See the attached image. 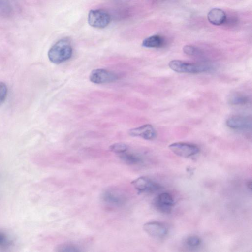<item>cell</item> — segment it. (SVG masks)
Masks as SVG:
<instances>
[{
    "label": "cell",
    "instance_id": "1",
    "mask_svg": "<svg viewBox=\"0 0 252 252\" xmlns=\"http://www.w3.org/2000/svg\"><path fill=\"white\" fill-rule=\"evenodd\" d=\"M72 55V45L70 41L66 38L58 41L50 48L48 53L50 62L57 64L69 60Z\"/></svg>",
    "mask_w": 252,
    "mask_h": 252
},
{
    "label": "cell",
    "instance_id": "2",
    "mask_svg": "<svg viewBox=\"0 0 252 252\" xmlns=\"http://www.w3.org/2000/svg\"><path fill=\"white\" fill-rule=\"evenodd\" d=\"M168 65L172 70L183 73H199L212 69L211 66L208 64L188 63L178 60L171 61Z\"/></svg>",
    "mask_w": 252,
    "mask_h": 252
},
{
    "label": "cell",
    "instance_id": "3",
    "mask_svg": "<svg viewBox=\"0 0 252 252\" xmlns=\"http://www.w3.org/2000/svg\"><path fill=\"white\" fill-rule=\"evenodd\" d=\"M110 19L109 13L102 9L91 10L88 16L89 24L93 27L99 29L107 27Z\"/></svg>",
    "mask_w": 252,
    "mask_h": 252
},
{
    "label": "cell",
    "instance_id": "4",
    "mask_svg": "<svg viewBox=\"0 0 252 252\" xmlns=\"http://www.w3.org/2000/svg\"><path fill=\"white\" fill-rule=\"evenodd\" d=\"M168 147L175 155L185 158L193 156L199 152V149L196 145L186 142L173 143Z\"/></svg>",
    "mask_w": 252,
    "mask_h": 252
},
{
    "label": "cell",
    "instance_id": "5",
    "mask_svg": "<svg viewBox=\"0 0 252 252\" xmlns=\"http://www.w3.org/2000/svg\"><path fill=\"white\" fill-rule=\"evenodd\" d=\"M115 72L103 68L93 70L89 76L90 81L95 84H101L113 82L118 79Z\"/></svg>",
    "mask_w": 252,
    "mask_h": 252
},
{
    "label": "cell",
    "instance_id": "6",
    "mask_svg": "<svg viewBox=\"0 0 252 252\" xmlns=\"http://www.w3.org/2000/svg\"><path fill=\"white\" fill-rule=\"evenodd\" d=\"M131 184L140 192H154L159 190L161 186L146 177H140L133 180Z\"/></svg>",
    "mask_w": 252,
    "mask_h": 252
},
{
    "label": "cell",
    "instance_id": "7",
    "mask_svg": "<svg viewBox=\"0 0 252 252\" xmlns=\"http://www.w3.org/2000/svg\"><path fill=\"white\" fill-rule=\"evenodd\" d=\"M156 208L160 212L168 214L171 212L174 204L173 196L168 192H162L155 198L154 201Z\"/></svg>",
    "mask_w": 252,
    "mask_h": 252
},
{
    "label": "cell",
    "instance_id": "8",
    "mask_svg": "<svg viewBox=\"0 0 252 252\" xmlns=\"http://www.w3.org/2000/svg\"><path fill=\"white\" fill-rule=\"evenodd\" d=\"M226 124L228 127L233 129L248 130L251 128L252 120L249 116L235 115L228 118Z\"/></svg>",
    "mask_w": 252,
    "mask_h": 252
},
{
    "label": "cell",
    "instance_id": "9",
    "mask_svg": "<svg viewBox=\"0 0 252 252\" xmlns=\"http://www.w3.org/2000/svg\"><path fill=\"white\" fill-rule=\"evenodd\" d=\"M102 198L105 203L113 206H120L123 205L126 201L125 195L115 189L106 190L103 193Z\"/></svg>",
    "mask_w": 252,
    "mask_h": 252
},
{
    "label": "cell",
    "instance_id": "10",
    "mask_svg": "<svg viewBox=\"0 0 252 252\" xmlns=\"http://www.w3.org/2000/svg\"><path fill=\"white\" fill-rule=\"evenodd\" d=\"M143 227L148 235L156 238L164 237L168 232L166 226L158 221L148 222L144 224Z\"/></svg>",
    "mask_w": 252,
    "mask_h": 252
},
{
    "label": "cell",
    "instance_id": "11",
    "mask_svg": "<svg viewBox=\"0 0 252 252\" xmlns=\"http://www.w3.org/2000/svg\"><path fill=\"white\" fill-rule=\"evenodd\" d=\"M129 134L131 136L140 137L145 140H152L156 135L153 126L150 124H145L130 129Z\"/></svg>",
    "mask_w": 252,
    "mask_h": 252
},
{
    "label": "cell",
    "instance_id": "12",
    "mask_svg": "<svg viewBox=\"0 0 252 252\" xmlns=\"http://www.w3.org/2000/svg\"><path fill=\"white\" fill-rule=\"evenodd\" d=\"M207 18L210 23L215 25H220L226 20L225 12L220 8L211 9L207 15Z\"/></svg>",
    "mask_w": 252,
    "mask_h": 252
},
{
    "label": "cell",
    "instance_id": "13",
    "mask_svg": "<svg viewBox=\"0 0 252 252\" xmlns=\"http://www.w3.org/2000/svg\"><path fill=\"white\" fill-rule=\"evenodd\" d=\"M164 44V40L158 35H154L145 38L142 45L146 48H160Z\"/></svg>",
    "mask_w": 252,
    "mask_h": 252
},
{
    "label": "cell",
    "instance_id": "14",
    "mask_svg": "<svg viewBox=\"0 0 252 252\" xmlns=\"http://www.w3.org/2000/svg\"><path fill=\"white\" fill-rule=\"evenodd\" d=\"M249 97L242 93H235L232 94L228 98V102L232 105H243L249 103Z\"/></svg>",
    "mask_w": 252,
    "mask_h": 252
},
{
    "label": "cell",
    "instance_id": "15",
    "mask_svg": "<svg viewBox=\"0 0 252 252\" xmlns=\"http://www.w3.org/2000/svg\"><path fill=\"white\" fill-rule=\"evenodd\" d=\"M120 158L125 162L128 164H137L141 162V158L132 153H126V152L121 154Z\"/></svg>",
    "mask_w": 252,
    "mask_h": 252
},
{
    "label": "cell",
    "instance_id": "16",
    "mask_svg": "<svg viewBox=\"0 0 252 252\" xmlns=\"http://www.w3.org/2000/svg\"><path fill=\"white\" fill-rule=\"evenodd\" d=\"M109 149L115 153L121 154L127 150L128 146L124 143H116L112 144Z\"/></svg>",
    "mask_w": 252,
    "mask_h": 252
},
{
    "label": "cell",
    "instance_id": "17",
    "mask_svg": "<svg viewBox=\"0 0 252 252\" xmlns=\"http://www.w3.org/2000/svg\"><path fill=\"white\" fill-rule=\"evenodd\" d=\"M201 243V239L197 236H189L185 241L186 245L190 248H196L200 246Z\"/></svg>",
    "mask_w": 252,
    "mask_h": 252
},
{
    "label": "cell",
    "instance_id": "18",
    "mask_svg": "<svg viewBox=\"0 0 252 252\" xmlns=\"http://www.w3.org/2000/svg\"><path fill=\"white\" fill-rule=\"evenodd\" d=\"M57 249V251L58 252H76L80 251L77 247L70 244H62L59 246Z\"/></svg>",
    "mask_w": 252,
    "mask_h": 252
},
{
    "label": "cell",
    "instance_id": "19",
    "mask_svg": "<svg viewBox=\"0 0 252 252\" xmlns=\"http://www.w3.org/2000/svg\"><path fill=\"white\" fill-rule=\"evenodd\" d=\"M11 244V241L10 240L5 233L0 231V248L5 249Z\"/></svg>",
    "mask_w": 252,
    "mask_h": 252
},
{
    "label": "cell",
    "instance_id": "20",
    "mask_svg": "<svg viewBox=\"0 0 252 252\" xmlns=\"http://www.w3.org/2000/svg\"><path fill=\"white\" fill-rule=\"evenodd\" d=\"M183 51L184 53L189 56L198 55L200 53V51L198 48L191 45L184 46Z\"/></svg>",
    "mask_w": 252,
    "mask_h": 252
},
{
    "label": "cell",
    "instance_id": "21",
    "mask_svg": "<svg viewBox=\"0 0 252 252\" xmlns=\"http://www.w3.org/2000/svg\"><path fill=\"white\" fill-rule=\"evenodd\" d=\"M7 92V87L6 84L3 82H0V103L5 99Z\"/></svg>",
    "mask_w": 252,
    "mask_h": 252
},
{
    "label": "cell",
    "instance_id": "22",
    "mask_svg": "<svg viewBox=\"0 0 252 252\" xmlns=\"http://www.w3.org/2000/svg\"><path fill=\"white\" fill-rule=\"evenodd\" d=\"M251 185H252L251 180L249 181L247 183V186H248V188L250 189H251V188H252Z\"/></svg>",
    "mask_w": 252,
    "mask_h": 252
}]
</instances>
